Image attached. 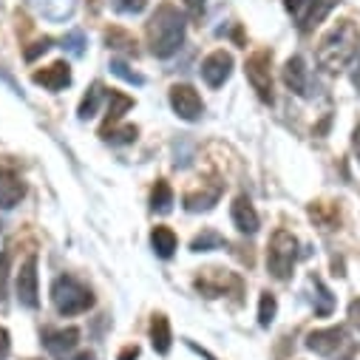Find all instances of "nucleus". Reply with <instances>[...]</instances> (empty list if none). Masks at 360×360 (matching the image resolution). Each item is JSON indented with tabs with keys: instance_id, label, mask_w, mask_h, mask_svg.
I'll return each instance as SVG.
<instances>
[{
	"instance_id": "obj_15",
	"label": "nucleus",
	"mask_w": 360,
	"mask_h": 360,
	"mask_svg": "<svg viewBox=\"0 0 360 360\" xmlns=\"http://www.w3.org/2000/svg\"><path fill=\"white\" fill-rule=\"evenodd\" d=\"M32 79L37 85H43L46 91H63L65 85H71V65L68 63H54L43 71H34Z\"/></svg>"
},
{
	"instance_id": "obj_20",
	"label": "nucleus",
	"mask_w": 360,
	"mask_h": 360,
	"mask_svg": "<svg viewBox=\"0 0 360 360\" xmlns=\"http://www.w3.org/2000/svg\"><path fill=\"white\" fill-rule=\"evenodd\" d=\"M150 247L159 258H170L176 252V233L170 227H153L150 233Z\"/></svg>"
},
{
	"instance_id": "obj_33",
	"label": "nucleus",
	"mask_w": 360,
	"mask_h": 360,
	"mask_svg": "<svg viewBox=\"0 0 360 360\" xmlns=\"http://www.w3.org/2000/svg\"><path fill=\"white\" fill-rule=\"evenodd\" d=\"M49 49H51V40H49V37H43V40H37L32 49H26V60H29V63H34V60H37L40 54H46Z\"/></svg>"
},
{
	"instance_id": "obj_24",
	"label": "nucleus",
	"mask_w": 360,
	"mask_h": 360,
	"mask_svg": "<svg viewBox=\"0 0 360 360\" xmlns=\"http://www.w3.org/2000/svg\"><path fill=\"white\" fill-rule=\"evenodd\" d=\"M309 284L315 287V298H318V304H315V312L321 315V318H326V315H332V309H335V298H332V292L326 290V284L318 278V276H312L309 278Z\"/></svg>"
},
{
	"instance_id": "obj_30",
	"label": "nucleus",
	"mask_w": 360,
	"mask_h": 360,
	"mask_svg": "<svg viewBox=\"0 0 360 360\" xmlns=\"http://www.w3.org/2000/svg\"><path fill=\"white\" fill-rule=\"evenodd\" d=\"M105 43H108V49H125V51L134 49V40H131L122 29H111V32H105Z\"/></svg>"
},
{
	"instance_id": "obj_3",
	"label": "nucleus",
	"mask_w": 360,
	"mask_h": 360,
	"mask_svg": "<svg viewBox=\"0 0 360 360\" xmlns=\"http://www.w3.org/2000/svg\"><path fill=\"white\" fill-rule=\"evenodd\" d=\"M51 304L60 315H82L94 307V295L85 284H79L74 276H60L51 284Z\"/></svg>"
},
{
	"instance_id": "obj_19",
	"label": "nucleus",
	"mask_w": 360,
	"mask_h": 360,
	"mask_svg": "<svg viewBox=\"0 0 360 360\" xmlns=\"http://www.w3.org/2000/svg\"><path fill=\"white\" fill-rule=\"evenodd\" d=\"M150 343L159 354H167L170 352V343H173V335H170V321L165 315H153L150 321Z\"/></svg>"
},
{
	"instance_id": "obj_6",
	"label": "nucleus",
	"mask_w": 360,
	"mask_h": 360,
	"mask_svg": "<svg viewBox=\"0 0 360 360\" xmlns=\"http://www.w3.org/2000/svg\"><path fill=\"white\" fill-rule=\"evenodd\" d=\"M273 54L269 51H255L247 57V65H244V74H247V82L252 85V91L258 94L261 103H273Z\"/></svg>"
},
{
	"instance_id": "obj_31",
	"label": "nucleus",
	"mask_w": 360,
	"mask_h": 360,
	"mask_svg": "<svg viewBox=\"0 0 360 360\" xmlns=\"http://www.w3.org/2000/svg\"><path fill=\"white\" fill-rule=\"evenodd\" d=\"M63 49H68L74 57H82V51H85V34H82V32H71V34H65Z\"/></svg>"
},
{
	"instance_id": "obj_36",
	"label": "nucleus",
	"mask_w": 360,
	"mask_h": 360,
	"mask_svg": "<svg viewBox=\"0 0 360 360\" xmlns=\"http://www.w3.org/2000/svg\"><path fill=\"white\" fill-rule=\"evenodd\" d=\"M352 85L360 91V40H357V51H354V68H352Z\"/></svg>"
},
{
	"instance_id": "obj_17",
	"label": "nucleus",
	"mask_w": 360,
	"mask_h": 360,
	"mask_svg": "<svg viewBox=\"0 0 360 360\" xmlns=\"http://www.w3.org/2000/svg\"><path fill=\"white\" fill-rule=\"evenodd\" d=\"M23 193H26V188H23L20 179L9 167H0V207L12 210L15 205H20Z\"/></svg>"
},
{
	"instance_id": "obj_2",
	"label": "nucleus",
	"mask_w": 360,
	"mask_h": 360,
	"mask_svg": "<svg viewBox=\"0 0 360 360\" xmlns=\"http://www.w3.org/2000/svg\"><path fill=\"white\" fill-rule=\"evenodd\" d=\"M357 29L352 26V20H343L340 26H335L318 46V65L329 74H338L349 65V60L354 57L357 51Z\"/></svg>"
},
{
	"instance_id": "obj_23",
	"label": "nucleus",
	"mask_w": 360,
	"mask_h": 360,
	"mask_svg": "<svg viewBox=\"0 0 360 360\" xmlns=\"http://www.w3.org/2000/svg\"><path fill=\"white\" fill-rule=\"evenodd\" d=\"M150 207L156 213H170V207H173V191H170V185L165 182V179H159L153 193H150Z\"/></svg>"
},
{
	"instance_id": "obj_39",
	"label": "nucleus",
	"mask_w": 360,
	"mask_h": 360,
	"mask_svg": "<svg viewBox=\"0 0 360 360\" xmlns=\"http://www.w3.org/2000/svg\"><path fill=\"white\" fill-rule=\"evenodd\" d=\"M139 357V349L136 346H131V349H125L122 354H120V360H136Z\"/></svg>"
},
{
	"instance_id": "obj_37",
	"label": "nucleus",
	"mask_w": 360,
	"mask_h": 360,
	"mask_svg": "<svg viewBox=\"0 0 360 360\" xmlns=\"http://www.w3.org/2000/svg\"><path fill=\"white\" fill-rule=\"evenodd\" d=\"M349 321H352V326L360 332V298L349 304Z\"/></svg>"
},
{
	"instance_id": "obj_9",
	"label": "nucleus",
	"mask_w": 360,
	"mask_h": 360,
	"mask_svg": "<svg viewBox=\"0 0 360 360\" xmlns=\"http://www.w3.org/2000/svg\"><path fill=\"white\" fill-rule=\"evenodd\" d=\"M349 343V335L343 326H329V329H315L307 335V349L321 354V357H335L343 346Z\"/></svg>"
},
{
	"instance_id": "obj_29",
	"label": "nucleus",
	"mask_w": 360,
	"mask_h": 360,
	"mask_svg": "<svg viewBox=\"0 0 360 360\" xmlns=\"http://www.w3.org/2000/svg\"><path fill=\"white\" fill-rule=\"evenodd\" d=\"M111 6L120 15H142L145 6H148V0H111Z\"/></svg>"
},
{
	"instance_id": "obj_10",
	"label": "nucleus",
	"mask_w": 360,
	"mask_h": 360,
	"mask_svg": "<svg viewBox=\"0 0 360 360\" xmlns=\"http://www.w3.org/2000/svg\"><path fill=\"white\" fill-rule=\"evenodd\" d=\"M202 79L210 85V88H221L227 79H230V74H233V57H230V51H224V49H219V51H213V54H207L205 60H202Z\"/></svg>"
},
{
	"instance_id": "obj_41",
	"label": "nucleus",
	"mask_w": 360,
	"mask_h": 360,
	"mask_svg": "<svg viewBox=\"0 0 360 360\" xmlns=\"http://www.w3.org/2000/svg\"><path fill=\"white\" fill-rule=\"evenodd\" d=\"M77 360H97L91 352H82V354H77Z\"/></svg>"
},
{
	"instance_id": "obj_27",
	"label": "nucleus",
	"mask_w": 360,
	"mask_h": 360,
	"mask_svg": "<svg viewBox=\"0 0 360 360\" xmlns=\"http://www.w3.org/2000/svg\"><path fill=\"white\" fill-rule=\"evenodd\" d=\"M111 74H117L120 79H125V82H131V85H145V77L142 74H136L128 63H122V60H111Z\"/></svg>"
},
{
	"instance_id": "obj_26",
	"label": "nucleus",
	"mask_w": 360,
	"mask_h": 360,
	"mask_svg": "<svg viewBox=\"0 0 360 360\" xmlns=\"http://www.w3.org/2000/svg\"><path fill=\"white\" fill-rule=\"evenodd\" d=\"M276 312H278V301L273 292H261V304H258V323L264 329H269V323L276 321Z\"/></svg>"
},
{
	"instance_id": "obj_34",
	"label": "nucleus",
	"mask_w": 360,
	"mask_h": 360,
	"mask_svg": "<svg viewBox=\"0 0 360 360\" xmlns=\"http://www.w3.org/2000/svg\"><path fill=\"white\" fill-rule=\"evenodd\" d=\"M182 6H185V12H188L191 18H202L207 0H182Z\"/></svg>"
},
{
	"instance_id": "obj_5",
	"label": "nucleus",
	"mask_w": 360,
	"mask_h": 360,
	"mask_svg": "<svg viewBox=\"0 0 360 360\" xmlns=\"http://www.w3.org/2000/svg\"><path fill=\"white\" fill-rule=\"evenodd\" d=\"M284 4H287V12L292 15L295 26L304 34H309L315 26H321L329 18V12L340 4V0H284Z\"/></svg>"
},
{
	"instance_id": "obj_16",
	"label": "nucleus",
	"mask_w": 360,
	"mask_h": 360,
	"mask_svg": "<svg viewBox=\"0 0 360 360\" xmlns=\"http://www.w3.org/2000/svg\"><path fill=\"white\" fill-rule=\"evenodd\" d=\"M227 284H238V278L224 273V269H205V276L196 278V290L207 298H219L221 292H227Z\"/></svg>"
},
{
	"instance_id": "obj_22",
	"label": "nucleus",
	"mask_w": 360,
	"mask_h": 360,
	"mask_svg": "<svg viewBox=\"0 0 360 360\" xmlns=\"http://www.w3.org/2000/svg\"><path fill=\"white\" fill-rule=\"evenodd\" d=\"M221 191H224V188L216 182L210 193H188V196H185V207H188L191 213H199V210H210V207L219 202Z\"/></svg>"
},
{
	"instance_id": "obj_38",
	"label": "nucleus",
	"mask_w": 360,
	"mask_h": 360,
	"mask_svg": "<svg viewBox=\"0 0 360 360\" xmlns=\"http://www.w3.org/2000/svg\"><path fill=\"white\" fill-rule=\"evenodd\" d=\"M352 148H354V156H357V162H360V125L354 128V136H352Z\"/></svg>"
},
{
	"instance_id": "obj_8",
	"label": "nucleus",
	"mask_w": 360,
	"mask_h": 360,
	"mask_svg": "<svg viewBox=\"0 0 360 360\" xmlns=\"http://www.w3.org/2000/svg\"><path fill=\"white\" fill-rule=\"evenodd\" d=\"M170 108L176 111L179 120H185V122H196L205 114V103H202L199 91L193 85H185V82L170 88Z\"/></svg>"
},
{
	"instance_id": "obj_4",
	"label": "nucleus",
	"mask_w": 360,
	"mask_h": 360,
	"mask_svg": "<svg viewBox=\"0 0 360 360\" xmlns=\"http://www.w3.org/2000/svg\"><path fill=\"white\" fill-rule=\"evenodd\" d=\"M298 238L290 233V230H276L273 238H269V247H266V269L269 276L278 278V281H287L295 269V261H298Z\"/></svg>"
},
{
	"instance_id": "obj_40",
	"label": "nucleus",
	"mask_w": 360,
	"mask_h": 360,
	"mask_svg": "<svg viewBox=\"0 0 360 360\" xmlns=\"http://www.w3.org/2000/svg\"><path fill=\"white\" fill-rule=\"evenodd\" d=\"M340 360H360V346H352V349H349V354H346V357H340Z\"/></svg>"
},
{
	"instance_id": "obj_28",
	"label": "nucleus",
	"mask_w": 360,
	"mask_h": 360,
	"mask_svg": "<svg viewBox=\"0 0 360 360\" xmlns=\"http://www.w3.org/2000/svg\"><path fill=\"white\" fill-rule=\"evenodd\" d=\"M9 273H12V250H4V252H0V304L6 301Z\"/></svg>"
},
{
	"instance_id": "obj_13",
	"label": "nucleus",
	"mask_w": 360,
	"mask_h": 360,
	"mask_svg": "<svg viewBox=\"0 0 360 360\" xmlns=\"http://www.w3.org/2000/svg\"><path fill=\"white\" fill-rule=\"evenodd\" d=\"M230 216H233L236 230L244 233V236H255L258 227H261V219H258V213H255V207L247 196H236V202L230 207Z\"/></svg>"
},
{
	"instance_id": "obj_12",
	"label": "nucleus",
	"mask_w": 360,
	"mask_h": 360,
	"mask_svg": "<svg viewBox=\"0 0 360 360\" xmlns=\"http://www.w3.org/2000/svg\"><path fill=\"white\" fill-rule=\"evenodd\" d=\"M34 15H40L49 23H65L77 12V0H26Z\"/></svg>"
},
{
	"instance_id": "obj_25",
	"label": "nucleus",
	"mask_w": 360,
	"mask_h": 360,
	"mask_svg": "<svg viewBox=\"0 0 360 360\" xmlns=\"http://www.w3.org/2000/svg\"><path fill=\"white\" fill-rule=\"evenodd\" d=\"M221 247H227V241H224L216 230H205V233H199V236L193 238V244H191L193 252H207V250H221Z\"/></svg>"
},
{
	"instance_id": "obj_35",
	"label": "nucleus",
	"mask_w": 360,
	"mask_h": 360,
	"mask_svg": "<svg viewBox=\"0 0 360 360\" xmlns=\"http://www.w3.org/2000/svg\"><path fill=\"white\" fill-rule=\"evenodd\" d=\"M9 352H12V340H9V332L0 326V360H6L9 357Z\"/></svg>"
},
{
	"instance_id": "obj_14",
	"label": "nucleus",
	"mask_w": 360,
	"mask_h": 360,
	"mask_svg": "<svg viewBox=\"0 0 360 360\" xmlns=\"http://www.w3.org/2000/svg\"><path fill=\"white\" fill-rule=\"evenodd\" d=\"M284 85L290 88L292 94L298 97H307L309 94V68L304 63V57H290L287 65H284Z\"/></svg>"
},
{
	"instance_id": "obj_7",
	"label": "nucleus",
	"mask_w": 360,
	"mask_h": 360,
	"mask_svg": "<svg viewBox=\"0 0 360 360\" xmlns=\"http://www.w3.org/2000/svg\"><path fill=\"white\" fill-rule=\"evenodd\" d=\"M15 292H18L20 307L37 309V304H40V290H37V255H34V252H29L26 261L20 264V273H18V278H15Z\"/></svg>"
},
{
	"instance_id": "obj_11",
	"label": "nucleus",
	"mask_w": 360,
	"mask_h": 360,
	"mask_svg": "<svg viewBox=\"0 0 360 360\" xmlns=\"http://www.w3.org/2000/svg\"><path fill=\"white\" fill-rule=\"evenodd\" d=\"M79 343V329L68 326V329H46L43 332V346L51 352V357L65 360Z\"/></svg>"
},
{
	"instance_id": "obj_32",
	"label": "nucleus",
	"mask_w": 360,
	"mask_h": 360,
	"mask_svg": "<svg viewBox=\"0 0 360 360\" xmlns=\"http://www.w3.org/2000/svg\"><path fill=\"white\" fill-rule=\"evenodd\" d=\"M136 134H139V131H136L134 125H125L122 131H111V136H105V139H111L114 145H128V142L136 139Z\"/></svg>"
},
{
	"instance_id": "obj_18",
	"label": "nucleus",
	"mask_w": 360,
	"mask_h": 360,
	"mask_svg": "<svg viewBox=\"0 0 360 360\" xmlns=\"http://www.w3.org/2000/svg\"><path fill=\"white\" fill-rule=\"evenodd\" d=\"M131 108H134V97H128V94H122V91H108V114H105L103 134H105L111 125H117Z\"/></svg>"
},
{
	"instance_id": "obj_21",
	"label": "nucleus",
	"mask_w": 360,
	"mask_h": 360,
	"mask_svg": "<svg viewBox=\"0 0 360 360\" xmlns=\"http://www.w3.org/2000/svg\"><path fill=\"white\" fill-rule=\"evenodd\" d=\"M105 88H103V82H94L91 88H88V94L82 97V103H79V120H91L94 114H97V108H100V103L105 100Z\"/></svg>"
},
{
	"instance_id": "obj_1",
	"label": "nucleus",
	"mask_w": 360,
	"mask_h": 360,
	"mask_svg": "<svg viewBox=\"0 0 360 360\" xmlns=\"http://www.w3.org/2000/svg\"><path fill=\"white\" fill-rule=\"evenodd\" d=\"M185 43V18L179 15L176 6L170 4H162L150 20H148V46H150V54L159 57V60H167L173 57Z\"/></svg>"
}]
</instances>
